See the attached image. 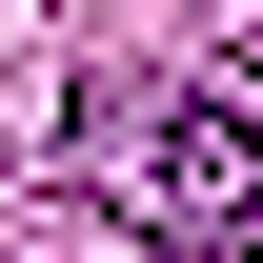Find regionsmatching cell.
I'll use <instances>...</instances> for the list:
<instances>
[{
    "label": "cell",
    "instance_id": "obj_1",
    "mask_svg": "<svg viewBox=\"0 0 263 263\" xmlns=\"http://www.w3.org/2000/svg\"><path fill=\"white\" fill-rule=\"evenodd\" d=\"M61 162H81V202H122L142 243L263 263V122L243 101H202V81H81L61 101Z\"/></svg>",
    "mask_w": 263,
    "mask_h": 263
}]
</instances>
